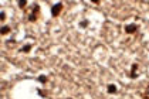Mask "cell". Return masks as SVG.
<instances>
[{
	"label": "cell",
	"instance_id": "cell-2",
	"mask_svg": "<svg viewBox=\"0 0 149 99\" xmlns=\"http://www.w3.org/2000/svg\"><path fill=\"white\" fill-rule=\"evenodd\" d=\"M61 10H63V3H57V4H54V6L51 7V16H53V17H57L58 14L61 13Z\"/></svg>",
	"mask_w": 149,
	"mask_h": 99
},
{
	"label": "cell",
	"instance_id": "cell-13",
	"mask_svg": "<svg viewBox=\"0 0 149 99\" xmlns=\"http://www.w3.org/2000/svg\"><path fill=\"white\" fill-rule=\"evenodd\" d=\"M38 95H40V96H46V95H44V92H43V91H40V89H38Z\"/></svg>",
	"mask_w": 149,
	"mask_h": 99
},
{
	"label": "cell",
	"instance_id": "cell-4",
	"mask_svg": "<svg viewBox=\"0 0 149 99\" xmlns=\"http://www.w3.org/2000/svg\"><path fill=\"white\" fill-rule=\"evenodd\" d=\"M107 92H108L109 95H115V93L118 92V88H116V85H114V84H109L108 86H107Z\"/></svg>",
	"mask_w": 149,
	"mask_h": 99
},
{
	"label": "cell",
	"instance_id": "cell-12",
	"mask_svg": "<svg viewBox=\"0 0 149 99\" xmlns=\"http://www.w3.org/2000/svg\"><path fill=\"white\" fill-rule=\"evenodd\" d=\"M149 95V86H146V92H145V98Z\"/></svg>",
	"mask_w": 149,
	"mask_h": 99
},
{
	"label": "cell",
	"instance_id": "cell-3",
	"mask_svg": "<svg viewBox=\"0 0 149 99\" xmlns=\"http://www.w3.org/2000/svg\"><path fill=\"white\" fill-rule=\"evenodd\" d=\"M138 31V24L136 23H131V24H126L125 26V33L126 34H133Z\"/></svg>",
	"mask_w": 149,
	"mask_h": 99
},
{
	"label": "cell",
	"instance_id": "cell-6",
	"mask_svg": "<svg viewBox=\"0 0 149 99\" xmlns=\"http://www.w3.org/2000/svg\"><path fill=\"white\" fill-rule=\"evenodd\" d=\"M0 33H1L3 35L9 34V33H10V26H3V27H1V30H0Z\"/></svg>",
	"mask_w": 149,
	"mask_h": 99
},
{
	"label": "cell",
	"instance_id": "cell-8",
	"mask_svg": "<svg viewBox=\"0 0 149 99\" xmlns=\"http://www.w3.org/2000/svg\"><path fill=\"white\" fill-rule=\"evenodd\" d=\"M47 79H48V78H47V75H40L38 78H37V81L40 82V84H46Z\"/></svg>",
	"mask_w": 149,
	"mask_h": 99
},
{
	"label": "cell",
	"instance_id": "cell-7",
	"mask_svg": "<svg viewBox=\"0 0 149 99\" xmlns=\"http://www.w3.org/2000/svg\"><path fill=\"white\" fill-rule=\"evenodd\" d=\"M30 50H31V44H27V45L21 47V48H20L19 51H20V53H29Z\"/></svg>",
	"mask_w": 149,
	"mask_h": 99
},
{
	"label": "cell",
	"instance_id": "cell-1",
	"mask_svg": "<svg viewBox=\"0 0 149 99\" xmlns=\"http://www.w3.org/2000/svg\"><path fill=\"white\" fill-rule=\"evenodd\" d=\"M38 12H40V6L38 4H34L33 6V9H31V12H30L29 14V21H31V23H34L36 20H37V17H38Z\"/></svg>",
	"mask_w": 149,
	"mask_h": 99
},
{
	"label": "cell",
	"instance_id": "cell-11",
	"mask_svg": "<svg viewBox=\"0 0 149 99\" xmlns=\"http://www.w3.org/2000/svg\"><path fill=\"white\" fill-rule=\"evenodd\" d=\"M0 18H1V21H3V20H6V13H4V12L0 13Z\"/></svg>",
	"mask_w": 149,
	"mask_h": 99
},
{
	"label": "cell",
	"instance_id": "cell-10",
	"mask_svg": "<svg viewBox=\"0 0 149 99\" xmlns=\"http://www.w3.org/2000/svg\"><path fill=\"white\" fill-rule=\"evenodd\" d=\"M80 27H82V28L88 27V20H82V21L80 23Z\"/></svg>",
	"mask_w": 149,
	"mask_h": 99
},
{
	"label": "cell",
	"instance_id": "cell-9",
	"mask_svg": "<svg viewBox=\"0 0 149 99\" xmlns=\"http://www.w3.org/2000/svg\"><path fill=\"white\" fill-rule=\"evenodd\" d=\"M17 4H19V7H20V9H24V7L27 6V0H19Z\"/></svg>",
	"mask_w": 149,
	"mask_h": 99
},
{
	"label": "cell",
	"instance_id": "cell-14",
	"mask_svg": "<svg viewBox=\"0 0 149 99\" xmlns=\"http://www.w3.org/2000/svg\"><path fill=\"white\" fill-rule=\"evenodd\" d=\"M68 99H71V98H68Z\"/></svg>",
	"mask_w": 149,
	"mask_h": 99
},
{
	"label": "cell",
	"instance_id": "cell-5",
	"mask_svg": "<svg viewBox=\"0 0 149 99\" xmlns=\"http://www.w3.org/2000/svg\"><path fill=\"white\" fill-rule=\"evenodd\" d=\"M136 71H138V64L135 62V64H132V67H131V74H129V76H131L132 79H135V78H136Z\"/></svg>",
	"mask_w": 149,
	"mask_h": 99
}]
</instances>
